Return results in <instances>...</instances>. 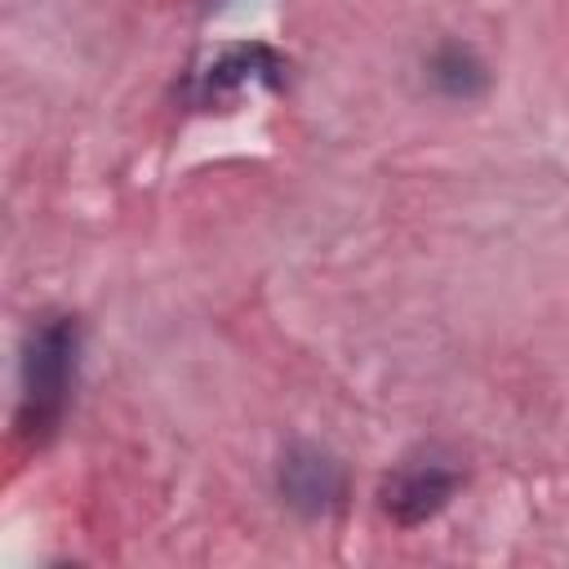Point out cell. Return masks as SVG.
I'll use <instances>...</instances> for the list:
<instances>
[{"label": "cell", "mask_w": 569, "mask_h": 569, "mask_svg": "<svg viewBox=\"0 0 569 569\" xmlns=\"http://www.w3.org/2000/svg\"><path fill=\"white\" fill-rule=\"evenodd\" d=\"M427 80L440 98H453V102H471L489 89V67L480 62V53L471 44H458V40H445L431 49L427 58Z\"/></svg>", "instance_id": "cell-5"}, {"label": "cell", "mask_w": 569, "mask_h": 569, "mask_svg": "<svg viewBox=\"0 0 569 569\" xmlns=\"http://www.w3.org/2000/svg\"><path fill=\"white\" fill-rule=\"evenodd\" d=\"M276 493L302 520H325L347 502V467L329 449L298 440L276 462Z\"/></svg>", "instance_id": "cell-3"}, {"label": "cell", "mask_w": 569, "mask_h": 569, "mask_svg": "<svg viewBox=\"0 0 569 569\" xmlns=\"http://www.w3.org/2000/svg\"><path fill=\"white\" fill-rule=\"evenodd\" d=\"M280 71H284V62L267 44H231L218 58H209L204 71H196L191 98H196V107L213 111V102H236L253 84H280Z\"/></svg>", "instance_id": "cell-4"}, {"label": "cell", "mask_w": 569, "mask_h": 569, "mask_svg": "<svg viewBox=\"0 0 569 569\" xmlns=\"http://www.w3.org/2000/svg\"><path fill=\"white\" fill-rule=\"evenodd\" d=\"M458 489H462V467H458V458H449V453H440V449H418V453L400 458V462L387 471V480H382V489H378V507H382V516H387L391 525L418 529V525L436 520V516L453 502Z\"/></svg>", "instance_id": "cell-2"}, {"label": "cell", "mask_w": 569, "mask_h": 569, "mask_svg": "<svg viewBox=\"0 0 569 569\" xmlns=\"http://www.w3.org/2000/svg\"><path fill=\"white\" fill-rule=\"evenodd\" d=\"M76 369H80V320L62 311H44L22 342V365H18V436L27 445H49L53 431L67 418L71 391H76Z\"/></svg>", "instance_id": "cell-1"}]
</instances>
